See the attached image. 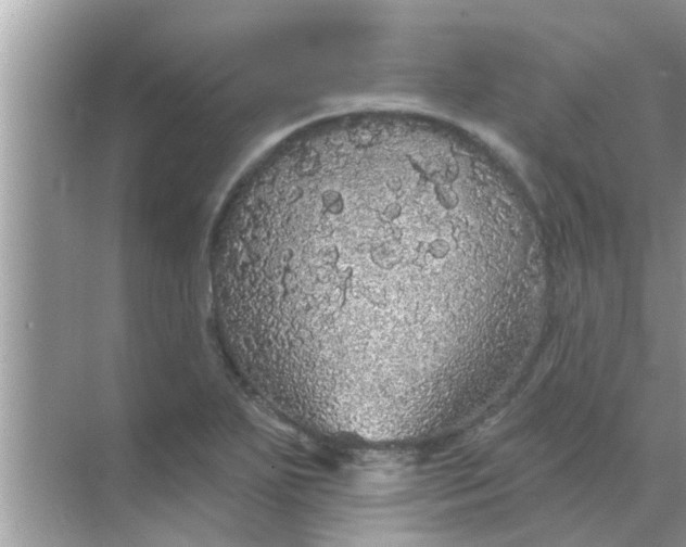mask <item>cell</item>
Wrapping results in <instances>:
<instances>
[{"label": "cell", "mask_w": 686, "mask_h": 547, "mask_svg": "<svg viewBox=\"0 0 686 547\" xmlns=\"http://www.w3.org/2000/svg\"><path fill=\"white\" fill-rule=\"evenodd\" d=\"M459 202L427 158L374 148L265 182L228 212L217 240L237 354L267 385L328 411L423 406L456 267L440 221Z\"/></svg>", "instance_id": "obj_1"}]
</instances>
